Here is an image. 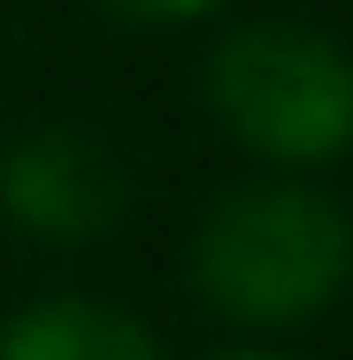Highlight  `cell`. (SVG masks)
I'll list each match as a JSON object with an SVG mask.
<instances>
[{"instance_id":"1","label":"cell","mask_w":353,"mask_h":360,"mask_svg":"<svg viewBox=\"0 0 353 360\" xmlns=\"http://www.w3.org/2000/svg\"><path fill=\"white\" fill-rule=\"evenodd\" d=\"M353 276V222L307 184H230L192 238V291L246 330L323 314Z\"/></svg>"},{"instance_id":"2","label":"cell","mask_w":353,"mask_h":360,"mask_svg":"<svg viewBox=\"0 0 353 360\" xmlns=\"http://www.w3.org/2000/svg\"><path fill=\"white\" fill-rule=\"evenodd\" d=\"M208 108L269 161H330L353 146V62L307 23H238L208 62Z\"/></svg>"},{"instance_id":"3","label":"cell","mask_w":353,"mask_h":360,"mask_svg":"<svg viewBox=\"0 0 353 360\" xmlns=\"http://www.w3.org/2000/svg\"><path fill=\"white\" fill-rule=\"evenodd\" d=\"M123 200H131V176H123L116 146L92 131L47 123L0 153V207L39 238H62V245L100 238V230H116Z\"/></svg>"},{"instance_id":"4","label":"cell","mask_w":353,"mask_h":360,"mask_svg":"<svg viewBox=\"0 0 353 360\" xmlns=\"http://www.w3.org/2000/svg\"><path fill=\"white\" fill-rule=\"evenodd\" d=\"M0 360H161V345L108 299H47L0 330Z\"/></svg>"},{"instance_id":"5","label":"cell","mask_w":353,"mask_h":360,"mask_svg":"<svg viewBox=\"0 0 353 360\" xmlns=\"http://www.w3.org/2000/svg\"><path fill=\"white\" fill-rule=\"evenodd\" d=\"M108 8L131 23H185V15H208L215 0H108Z\"/></svg>"},{"instance_id":"6","label":"cell","mask_w":353,"mask_h":360,"mask_svg":"<svg viewBox=\"0 0 353 360\" xmlns=\"http://www.w3.org/2000/svg\"><path fill=\"white\" fill-rule=\"evenodd\" d=\"M215 360H284V353H215Z\"/></svg>"}]
</instances>
